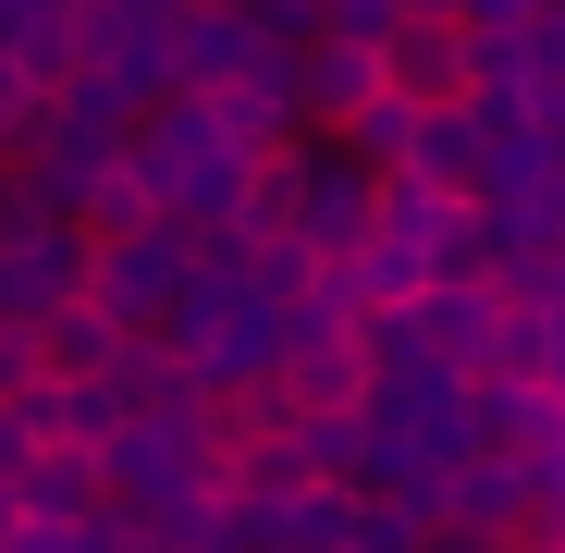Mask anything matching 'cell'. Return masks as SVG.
Masks as SVG:
<instances>
[{"instance_id":"cell-1","label":"cell","mask_w":565,"mask_h":553,"mask_svg":"<svg viewBox=\"0 0 565 553\" xmlns=\"http://www.w3.org/2000/svg\"><path fill=\"white\" fill-rule=\"evenodd\" d=\"M198 284V234L184 222H160V234H124V246H99V270H86V308H99L111 332H160V308Z\"/></svg>"},{"instance_id":"cell-2","label":"cell","mask_w":565,"mask_h":553,"mask_svg":"<svg viewBox=\"0 0 565 553\" xmlns=\"http://www.w3.org/2000/svg\"><path fill=\"white\" fill-rule=\"evenodd\" d=\"M270 394H282V418H344V406H369L356 320H296L282 357H270Z\"/></svg>"},{"instance_id":"cell-3","label":"cell","mask_w":565,"mask_h":553,"mask_svg":"<svg viewBox=\"0 0 565 553\" xmlns=\"http://www.w3.org/2000/svg\"><path fill=\"white\" fill-rule=\"evenodd\" d=\"M369 74H382L394 111H455V99H467V38H455L443 13H406L382 50H369Z\"/></svg>"},{"instance_id":"cell-4","label":"cell","mask_w":565,"mask_h":553,"mask_svg":"<svg viewBox=\"0 0 565 553\" xmlns=\"http://www.w3.org/2000/svg\"><path fill=\"white\" fill-rule=\"evenodd\" d=\"M296 246H320V258L369 246V160H356V148H332V136H308V184H296Z\"/></svg>"},{"instance_id":"cell-5","label":"cell","mask_w":565,"mask_h":553,"mask_svg":"<svg viewBox=\"0 0 565 553\" xmlns=\"http://www.w3.org/2000/svg\"><path fill=\"white\" fill-rule=\"evenodd\" d=\"M382 172H418V184H443V198H480V172H492V124L480 111H406V136H394V160Z\"/></svg>"},{"instance_id":"cell-6","label":"cell","mask_w":565,"mask_h":553,"mask_svg":"<svg viewBox=\"0 0 565 553\" xmlns=\"http://www.w3.org/2000/svg\"><path fill=\"white\" fill-rule=\"evenodd\" d=\"M136 332H111L99 308H86V296H50L38 320H25V357H38V382H99V369L124 357Z\"/></svg>"},{"instance_id":"cell-7","label":"cell","mask_w":565,"mask_h":553,"mask_svg":"<svg viewBox=\"0 0 565 553\" xmlns=\"http://www.w3.org/2000/svg\"><path fill=\"white\" fill-rule=\"evenodd\" d=\"M332 284L369 308V320H394V308H418V284H430V258L406 246V234H369V246H344L332 258Z\"/></svg>"},{"instance_id":"cell-8","label":"cell","mask_w":565,"mask_h":553,"mask_svg":"<svg viewBox=\"0 0 565 553\" xmlns=\"http://www.w3.org/2000/svg\"><path fill=\"white\" fill-rule=\"evenodd\" d=\"M0 62H25L62 99V86H74V0H0Z\"/></svg>"},{"instance_id":"cell-9","label":"cell","mask_w":565,"mask_h":553,"mask_svg":"<svg viewBox=\"0 0 565 553\" xmlns=\"http://www.w3.org/2000/svg\"><path fill=\"white\" fill-rule=\"evenodd\" d=\"M62 222H74L86 246H124V234H160V198L111 160V172H86V184H74V210H62Z\"/></svg>"},{"instance_id":"cell-10","label":"cell","mask_w":565,"mask_h":553,"mask_svg":"<svg viewBox=\"0 0 565 553\" xmlns=\"http://www.w3.org/2000/svg\"><path fill=\"white\" fill-rule=\"evenodd\" d=\"M516 62H529V86H541V111H565V13H541V0H529Z\"/></svg>"},{"instance_id":"cell-11","label":"cell","mask_w":565,"mask_h":553,"mask_svg":"<svg viewBox=\"0 0 565 553\" xmlns=\"http://www.w3.org/2000/svg\"><path fill=\"white\" fill-rule=\"evenodd\" d=\"M50 222H62V210H50V198H38V184H25V172H13V160H0V258H25V246H38V234H50Z\"/></svg>"},{"instance_id":"cell-12","label":"cell","mask_w":565,"mask_h":553,"mask_svg":"<svg viewBox=\"0 0 565 553\" xmlns=\"http://www.w3.org/2000/svg\"><path fill=\"white\" fill-rule=\"evenodd\" d=\"M406 25V0H320V38H344V50H382Z\"/></svg>"},{"instance_id":"cell-13","label":"cell","mask_w":565,"mask_h":553,"mask_svg":"<svg viewBox=\"0 0 565 553\" xmlns=\"http://www.w3.org/2000/svg\"><path fill=\"white\" fill-rule=\"evenodd\" d=\"M38 111H50V86H38L25 62H0V148H25V136H38Z\"/></svg>"},{"instance_id":"cell-14","label":"cell","mask_w":565,"mask_h":553,"mask_svg":"<svg viewBox=\"0 0 565 553\" xmlns=\"http://www.w3.org/2000/svg\"><path fill=\"white\" fill-rule=\"evenodd\" d=\"M406 13H443V25H455V0H406Z\"/></svg>"},{"instance_id":"cell-15","label":"cell","mask_w":565,"mask_h":553,"mask_svg":"<svg viewBox=\"0 0 565 553\" xmlns=\"http://www.w3.org/2000/svg\"><path fill=\"white\" fill-rule=\"evenodd\" d=\"M0 320H13V296H0Z\"/></svg>"},{"instance_id":"cell-16","label":"cell","mask_w":565,"mask_h":553,"mask_svg":"<svg viewBox=\"0 0 565 553\" xmlns=\"http://www.w3.org/2000/svg\"><path fill=\"white\" fill-rule=\"evenodd\" d=\"M553 258H565V246H553Z\"/></svg>"}]
</instances>
